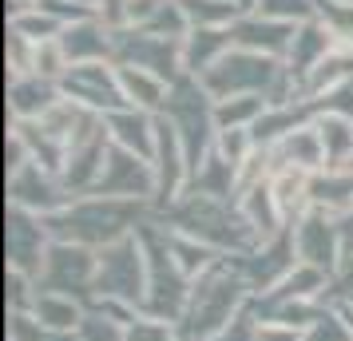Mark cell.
I'll use <instances>...</instances> for the list:
<instances>
[{
	"mask_svg": "<svg viewBox=\"0 0 353 341\" xmlns=\"http://www.w3.org/2000/svg\"><path fill=\"white\" fill-rule=\"evenodd\" d=\"M337 238L334 223H330V214L325 211H310L294 227V250H298V258H305V266H314V270H330L337 258Z\"/></svg>",
	"mask_w": 353,
	"mask_h": 341,
	"instance_id": "cell-12",
	"label": "cell"
},
{
	"mask_svg": "<svg viewBox=\"0 0 353 341\" xmlns=\"http://www.w3.org/2000/svg\"><path fill=\"white\" fill-rule=\"evenodd\" d=\"M230 48H234L230 28H191L183 36V76L203 80Z\"/></svg>",
	"mask_w": 353,
	"mask_h": 341,
	"instance_id": "cell-16",
	"label": "cell"
},
{
	"mask_svg": "<svg viewBox=\"0 0 353 341\" xmlns=\"http://www.w3.org/2000/svg\"><path fill=\"white\" fill-rule=\"evenodd\" d=\"M310 203L314 211L337 214L353 207V167H325L310 179Z\"/></svg>",
	"mask_w": 353,
	"mask_h": 341,
	"instance_id": "cell-20",
	"label": "cell"
},
{
	"mask_svg": "<svg viewBox=\"0 0 353 341\" xmlns=\"http://www.w3.org/2000/svg\"><path fill=\"white\" fill-rule=\"evenodd\" d=\"M115 64L147 68L167 83H175L183 76V40L151 36L143 28H115Z\"/></svg>",
	"mask_w": 353,
	"mask_h": 341,
	"instance_id": "cell-3",
	"label": "cell"
},
{
	"mask_svg": "<svg viewBox=\"0 0 353 341\" xmlns=\"http://www.w3.org/2000/svg\"><path fill=\"white\" fill-rule=\"evenodd\" d=\"M270 191L278 198V207L282 214L290 211H302L305 203H310V171H298V167H278L270 179Z\"/></svg>",
	"mask_w": 353,
	"mask_h": 341,
	"instance_id": "cell-25",
	"label": "cell"
},
{
	"mask_svg": "<svg viewBox=\"0 0 353 341\" xmlns=\"http://www.w3.org/2000/svg\"><path fill=\"white\" fill-rule=\"evenodd\" d=\"M96 274H99V258H92L76 242H56L48 250V258H44V286L56 293L83 290Z\"/></svg>",
	"mask_w": 353,
	"mask_h": 341,
	"instance_id": "cell-10",
	"label": "cell"
},
{
	"mask_svg": "<svg viewBox=\"0 0 353 341\" xmlns=\"http://www.w3.org/2000/svg\"><path fill=\"white\" fill-rule=\"evenodd\" d=\"M8 258H12V266L20 270H40V250H44V218H32L28 211H20V207H12V214H8Z\"/></svg>",
	"mask_w": 353,
	"mask_h": 341,
	"instance_id": "cell-19",
	"label": "cell"
},
{
	"mask_svg": "<svg viewBox=\"0 0 353 341\" xmlns=\"http://www.w3.org/2000/svg\"><path fill=\"white\" fill-rule=\"evenodd\" d=\"M345 4H353V0H345Z\"/></svg>",
	"mask_w": 353,
	"mask_h": 341,
	"instance_id": "cell-34",
	"label": "cell"
},
{
	"mask_svg": "<svg viewBox=\"0 0 353 341\" xmlns=\"http://www.w3.org/2000/svg\"><path fill=\"white\" fill-rule=\"evenodd\" d=\"M239 214L246 218V227L254 230L258 238H270L274 230H278V223L286 218L282 207H278V198H274V191H270V183L250 187V191L242 195V203H239Z\"/></svg>",
	"mask_w": 353,
	"mask_h": 341,
	"instance_id": "cell-21",
	"label": "cell"
},
{
	"mask_svg": "<svg viewBox=\"0 0 353 341\" xmlns=\"http://www.w3.org/2000/svg\"><path fill=\"white\" fill-rule=\"evenodd\" d=\"M99 290L112 293V298H135L143 290V246L135 238H119V242L103 246L99 254Z\"/></svg>",
	"mask_w": 353,
	"mask_h": 341,
	"instance_id": "cell-6",
	"label": "cell"
},
{
	"mask_svg": "<svg viewBox=\"0 0 353 341\" xmlns=\"http://www.w3.org/2000/svg\"><path fill=\"white\" fill-rule=\"evenodd\" d=\"M123 341H171V333H167L163 322H135Z\"/></svg>",
	"mask_w": 353,
	"mask_h": 341,
	"instance_id": "cell-30",
	"label": "cell"
},
{
	"mask_svg": "<svg viewBox=\"0 0 353 341\" xmlns=\"http://www.w3.org/2000/svg\"><path fill=\"white\" fill-rule=\"evenodd\" d=\"M294 32H298V24H282V20L258 17V12H242V17L234 20V24H230L234 48L258 52V56H274V60L290 56Z\"/></svg>",
	"mask_w": 353,
	"mask_h": 341,
	"instance_id": "cell-9",
	"label": "cell"
},
{
	"mask_svg": "<svg viewBox=\"0 0 353 341\" xmlns=\"http://www.w3.org/2000/svg\"><path fill=\"white\" fill-rule=\"evenodd\" d=\"M258 17L282 20V24H305L318 17V0H258Z\"/></svg>",
	"mask_w": 353,
	"mask_h": 341,
	"instance_id": "cell-27",
	"label": "cell"
},
{
	"mask_svg": "<svg viewBox=\"0 0 353 341\" xmlns=\"http://www.w3.org/2000/svg\"><path fill=\"white\" fill-rule=\"evenodd\" d=\"M64 99L60 83L56 80H44V76H12V87H8V107L17 115V123H28V119H44V115Z\"/></svg>",
	"mask_w": 353,
	"mask_h": 341,
	"instance_id": "cell-13",
	"label": "cell"
},
{
	"mask_svg": "<svg viewBox=\"0 0 353 341\" xmlns=\"http://www.w3.org/2000/svg\"><path fill=\"white\" fill-rule=\"evenodd\" d=\"M234 4H239L242 12H254V8H258V0H234Z\"/></svg>",
	"mask_w": 353,
	"mask_h": 341,
	"instance_id": "cell-32",
	"label": "cell"
},
{
	"mask_svg": "<svg viewBox=\"0 0 353 341\" xmlns=\"http://www.w3.org/2000/svg\"><path fill=\"white\" fill-rule=\"evenodd\" d=\"M318 20L337 36L341 48L353 44V4H345V0H318Z\"/></svg>",
	"mask_w": 353,
	"mask_h": 341,
	"instance_id": "cell-28",
	"label": "cell"
},
{
	"mask_svg": "<svg viewBox=\"0 0 353 341\" xmlns=\"http://www.w3.org/2000/svg\"><path fill=\"white\" fill-rule=\"evenodd\" d=\"M8 32L24 36L28 44H48V40H56V36L64 32V24L52 20L48 12H40V8H12V17H8Z\"/></svg>",
	"mask_w": 353,
	"mask_h": 341,
	"instance_id": "cell-26",
	"label": "cell"
},
{
	"mask_svg": "<svg viewBox=\"0 0 353 341\" xmlns=\"http://www.w3.org/2000/svg\"><path fill=\"white\" fill-rule=\"evenodd\" d=\"M318 135L325 147V167H353V119L345 115H318Z\"/></svg>",
	"mask_w": 353,
	"mask_h": 341,
	"instance_id": "cell-23",
	"label": "cell"
},
{
	"mask_svg": "<svg viewBox=\"0 0 353 341\" xmlns=\"http://www.w3.org/2000/svg\"><path fill=\"white\" fill-rule=\"evenodd\" d=\"M183 17L191 28H230L242 17V8L234 0H179Z\"/></svg>",
	"mask_w": 353,
	"mask_h": 341,
	"instance_id": "cell-24",
	"label": "cell"
},
{
	"mask_svg": "<svg viewBox=\"0 0 353 341\" xmlns=\"http://www.w3.org/2000/svg\"><path fill=\"white\" fill-rule=\"evenodd\" d=\"M60 48H64L68 64H99V60H115V28H108L99 17L68 24L60 32Z\"/></svg>",
	"mask_w": 353,
	"mask_h": 341,
	"instance_id": "cell-11",
	"label": "cell"
},
{
	"mask_svg": "<svg viewBox=\"0 0 353 341\" xmlns=\"http://www.w3.org/2000/svg\"><path fill=\"white\" fill-rule=\"evenodd\" d=\"M155 191V167L139 155H131L123 147H115L108 151V163H103V175L96 183V195L103 198H143Z\"/></svg>",
	"mask_w": 353,
	"mask_h": 341,
	"instance_id": "cell-5",
	"label": "cell"
},
{
	"mask_svg": "<svg viewBox=\"0 0 353 341\" xmlns=\"http://www.w3.org/2000/svg\"><path fill=\"white\" fill-rule=\"evenodd\" d=\"M274 155V171L278 167H298V171H321L325 167V147H321V135L314 123H302L298 131H290L282 143L270 147Z\"/></svg>",
	"mask_w": 353,
	"mask_h": 341,
	"instance_id": "cell-18",
	"label": "cell"
},
{
	"mask_svg": "<svg viewBox=\"0 0 353 341\" xmlns=\"http://www.w3.org/2000/svg\"><path fill=\"white\" fill-rule=\"evenodd\" d=\"M36 313H40V325H48V329L76 325V306H64L56 298H36Z\"/></svg>",
	"mask_w": 353,
	"mask_h": 341,
	"instance_id": "cell-29",
	"label": "cell"
},
{
	"mask_svg": "<svg viewBox=\"0 0 353 341\" xmlns=\"http://www.w3.org/2000/svg\"><path fill=\"white\" fill-rule=\"evenodd\" d=\"M115 76H119V87H123V99L128 107H139V112L163 115L167 107V96H171V83L147 72V68H128V64H115Z\"/></svg>",
	"mask_w": 353,
	"mask_h": 341,
	"instance_id": "cell-17",
	"label": "cell"
},
{
	"mask_svg": "<svg viewBox=\"0 0 353 341\" xmlns=\"http://www.w3.org/2000/svg\"><path fill=\"white\" fill-rule=\"evenodd\" d=\"M334 48H341V44H337V36L330 32L318 17H314V20H305V24H298L294 44H290V56H286V68L294 72V80L302 83Z\"/></svg>",
	"mask_w": 353,
	"mask_h": 341,
	"instance_id": "cell-14",
	"label": "cell"
},
{
	"mask_svg": "<svg viewBox=\"0 0 353 341\" xmlns=\"http://www.w3.org/2000/svg\"><path fill=\"white\" fill-rule=\"evenodd\" d=\"M60 92H64V99H72V103H80V107H88L96 115H112L119 107H128L119 76H115V68H108V60L72 64L64 72V80H60Z\"/></svg>",
	"mask_w": 353,
	"mask_h": 341,
	"instance_id": "cell-4",
	"label": "cell"
},
{
	"mask_svg": "<svg viewBox=\"0 0 353 341\" xmlns=\"http://www.w3.org/2000/svg\"><path fill=\"white\" fill-rule=\"evenodd\" d=\"M108 131H112V143L139 155V159H155V115L139 112V107H119V112L103 115Z\"/></svg>",
	"mask_w": 353,
	"mask_h": 341,
	"instance_id": "cell-15",
	"label": "cell"
},
{
	"mask_svg": "<svg viewBox=\"0 0 353 341\" xmlns=\"http://www.w3.org/2000/svg\"><path fill=\"white\" fill-rule=\"evenodd\" d=\"M258 341H298V338H290V333H274V329H262Z\"/></svg>",
	"mask_w": 353,
	"mask_h": 341,
	"instance_id": "cell-31",
	"label": "cell"
},
{
	"mask_svg": "<svg viewBox=\"0 0 353 341\" xmlns=\"http://www.w3.org/2000/svg\"><path fill=\"white\" fill-rule=\"evenodd\" d=\"M266 96H230V99H214V127L219 131H250L266 115ZM214 131V135H219Z\"/></svg>",
	"mask_w": 353,
	"mask_h": 341,
	"instance_id": "cell-22",
	"label": "cell"
},
{
	"mask_svg": "<svg viewBox=\"0 0 353 341\" xmlns=\"http://www.w3.org/2000/svg\"><path fill=\"white\" fill-rule=\"evenodd\" d=\"M76 4H88V8H99L96 0H76Z\"/></svg>",
	"mask_w": 353,
	"mask_h": 341,
	"instance_id": "cell-33",
	"label": "cell"
},
{
	"mask_svg": "<svg viewBox=\"0 0 353 341\" xmlns=\"http://www.w3.org/2000/svg\"><path fill=\"white\" fill-rule=\"evenodd\" d=\"M286 76V64L274 60V56H258V52L246 48H230L203 76V87H207L214 99H230V96H266L270 103L274 87Z\"/></svg>",
	"mask_w": 353,
	"mask_h": 341,
	"instance_id": "cell-2",
	"label": "cell"
},
{
	"mask_svg": "<svg viewBox=\"0 0 353 341\" xmlns=\"http://www.w3.org/2000/svg\"><path fill=\"white\" fill-rule=\"evenodd\" d=\"M12 203H17L20 211L36 214L40 211V218H48V214L64 211L68 207V187H60V183L52 179V171H44L40 163H24L20 171H12Z\"/></svg>",
	"mask_w": 353,
	"mask_h": 341,
	"instance_id": "cell-8",
	"label": "cell"
},
{
	"mask_svg": "<svg viewBox=\"0 0 353 341\" xmlns=\"http://www.w3.org/2000/svg\"><path fill=\"white\" fill-rule=\"evenodd\" d=\"M242 290H246V286H242L230 270H223V266H214V270L203 278V286L194 293V329H199V338H207V333H214L223 322H230V309H234V302L242 298Z\"/></svg>",
	"mask_w": 353,
	"mask_h": 341,
	"instance_id": "cell-7",
	"label": "cell"
},
{
	"mask_svg": "<svg viewBox=\"0 0 353 341\" xmlns=\"http://www.w3.org/2000/svg\"><path fill=\"white\" fill-rule=\"evenodd\" d=\"M128 223H131L128 198H103V195L68 203L64 211L44 218V227L52 234H60L64 242H76V246H88V242L112 246L119 238H128Z\"/></svg>",
	"mask_w": 353,
	"mask_h": 341,
	"instance_id": "cell-1",
	"label": "cell"
}]
</instances>
